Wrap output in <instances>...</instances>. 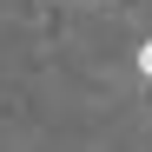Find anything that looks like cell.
I'll return each instance as SVG.
<instances>
[{"label": "cell", "mask_w": 152, "mask_h": 152, "mask_svg": "<svg viewBox=\"0 0 152 152\" xmlns=\"http://www.w3.org/2000/svg\"><path fill=\"white\" fill-rule=\"evenodd\" d=\"M132 66H139V80L152 86V40H139V53H132Z\"/></svg>", "instance_id": "1"}]
</instances>
